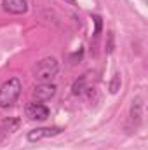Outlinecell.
I'll return each instance as SVG.
<instances>
[{"instance_id":"cell-11","label":"cell","mask_w":148,"mask_h":150,"mask_svg":"<svg viewBox=\"0 0 148 150\" xmlns=\"http://www.w3.org/2000/svg\"><path fill=\"white\" fill-rule=\"evenodd\" d=\"M118 84H120V75H115L113 80H111V84H110V91L111 93H117V91H118Z\"/></svg>"},{"instance_id":"cell-3","label":"cell","mask_w":148,"mask_h":150,"mask_svg":"<svg viewBox=\"0 0 148 150\" xmlns=\"http://www.w3.org/2000/svg\"><path fill=\"white\" fill-rule=\"evenodd\" d=\"M26 117L32 120H45L49 117V108L38 101H32L26 105Z\"/></svg>"},{"instance_id":"cell-7","label":"cell","mask_w":148,"mask_h":150,"mask_svg":"<svg viewBox=\"0 0 148 150\" xmlns=\"http://www.w3.org/2000/svg\"><path fill=\"white\" fill-rule=\"evenodd\" d=\"M18 127H19V119H16V117L5 119V120L2 122V126H0V142L5 138V134H9V133L16 131Z\"/></svg>"},{"instance_id":"cell-12","label":"cell","mask_w":148,"mask_h":150,"mask_svg":"<svg viewBox=\"0 0 148 150\" xmlns=\"http://www.w3.org/2000/svg\"><path fill=\"white\" fill-rule=\"evenodd\" d=\"M65 2H68L70 5H77V0H65Z\"/></svg>"},{"instance_id":"cell-6","label":"cell","mask_w":148,"mask_h":150,"mask_svg":"<svg viewBox=\"0 0 148 150\" xmlns=\"http://www.w3.org/2000/svg\"><path fill=\"white\" fill-rule=\"evenodd\" d=\"M2 7H4V11H7L11 14H25L28 11L26 0H4Z\"/></svg>"},{"instance_id":"cell-10","label":"cell","mask_w":148,"mask_h":150,"mask_svg":"<svg viewBox=\"0 0 148 150\" xmlns=\"http://www.w3.org/2000/svg\"><path fill=\"white\" fill-rule=\"evenodd\" d=\"M84 82H85V77H80V80H77L73 84V94H82L84 91Z\"/></svg>"},{"instance_id":"cell-4","label":"cell","mask_w":148,"mask_h":150,"mask_svg":"<svg viewBox=\"0 0 148 150\" xmlns=\"http://www.w3.org/2000/svg\"><path fill=\"white\" fill-rule=\"evenodd\" d=\"M54 94H56V86L51 84V82H42L40 86L35 87V91H33V96L37 98V101H47Z\"/></svg>"},{"instance_id":"cell-8","label":"cell","mask_w":148,"mask_h":150,"mask_svg":"<svg viewBox=\"0 0 148 150\" xmlns=\"http://www.w3.org/2000/svg\"><path fill=\"white\" fill-rule=\"evenodd\" d=\"M141 108H143L141 98H136V100L132 101V105H131V119H132V120L140 122V119H141Z\"/></svg>"},{"instance_id":"cell-2","label":"cell","mask_w":148,"mask_h":150,"mask_svg":"<svg viewBox=\"0 0 148 150\" xmlns=\"http://www.w3.org/2000/svg\"><path fill=\"white\" fill-rule=\"evenodd\" d=\"M58 70H59V65H58L56 58L49 56V58L40 59L37 65H35L33 75H35V79L40 80V82H51L58 75Z\"/></svg>"},{"instance_id":"cell-9","label":"cell","mask_w":148,"mask_h":150,"mask_svg":"<svg viewBox=\"0 0 148 150\" xmlns=\"http://www.w3.org/2000/svg\"><path fill=\"white\" fill-rule=\"evenodd\" d=\"M92 21H94V37H98L99 33H101V28H103V21H101V18L99 16H92Z\"/></svg>"},{"instance_id":"cell-1","label":"cell","mask_w":148,"mask_h":150,"mask_svg":"<svg viewBox=\"0 0 148 150\" xmlns=\"http://www.w3.org/2000/svg\"><path fill=\"white\" fill-rule=\"evenodd\" d=\"M21 89H23V84L19 79L12 77L9 80H5L2 86H0V107L2 108H9L16 103V100L19 98L21 94Z\"/></svg>"},{"instance_id":"cell-5","label":"cell","mask_w":148,"mask_h":150,"mask_svg":"<svg viewBox=\"0 0 148 150\" xmlns=\"http://www.w3.org/2000/svg\"><path fill=\"white\" fill-rule=\"evenodd\" d=\"M59 133H61L59 127H37V129H32L28 133V142H38L42 138H51V136H56Z\"/></svg>"}]
</instances>
